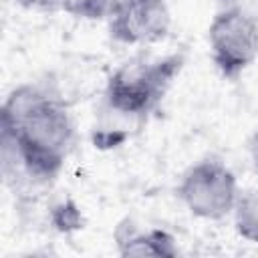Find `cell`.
Masks as SVG:
<instances>
[{"instance_id":"8992f818","label":"cell","mask_w":258,"mask_h":258,"mask_svg":"<svg viewBox=\"0 0 258 258\" xmlns=\"http://www.w3.org/2000/svg\"><path fill=\"white\" fill-rule=\"evenodd\" d=\"M115 244L121 256H161L173 258L177 256V242L175 238L161 228L139 230L129 222L119 224L115 230Z\"/></svg>"},{"instance_id":"5b68a950","label":"cell","mask_w":258,"mask_h":258,"mask_svg":"<svg viewBox=\"0 0 258 258\" xmlns=\"http://www.w3.org/2000/svg\"><path fill=\"white\" fill-rule=\"evenodd\" d=\"M109 20V34L115 42L137 46L163 40L171 28L167 0H117Z\"/></svg>"},{"instance_id":"ba28073f","label":"cell","mask_w":258,"mask_h":258,"mask_svg":"<svg viewBox=\"0 0 258 258\" xmlns=\"http://www.w3.org/2000/svg\"><path fill=\"white\" fill-rule=\"evenodd\" d=\"M26 8H44V10H60L62 0H16Z\"/></svg>"},{"instance_id":"9c48e42d","label":"cell","mask_w":258,"mask_h":258,"mask_svg":"<svg viewBox=\"0 0 258 258\" xmlns=\"http://www.w3.org/2000/svg\"><path fill=\"white\" fill-rule=\"evenodd\" d=\"M248 147H250V159H252V165H254V169H256V173H258V129L252 133Z\"/></svg>"},{"instance_id":"3957f363","label":"cell","mask_w":258,"mask_h":258,"mask_svg":"<svg viewBox=\"0 0 258 258\" xmlns=\"http://www.w3.org/2000/svg\"><path fill=\"white\" fill-rule=\"evenodd\" d=\"M175 194L191 216L218 222L234 212L240 187L236 173L224 161L206 157L183 171Z\"/></svg>"},{"instance_id":"7a4b0ae2","label":"cell","mask_w":258,"mask_h":258,"mask_svg":"<svg viewBox=\"0 0 258 258\" xmlns=\"http://www.w3.org/2000/svg\"><path fill=\"white\" fill-rule=\"evenodd\" d=\"M181 67V54H167L163 58L137 56L123 62L105 85V111L143 125L167 95Z\"/></svg>"},{"instance_id":"52a82bcc","label":"cell","mask_w":258,"mask_h":258,"mask_svg":"<svg viewBox=\"0 0 258 258\" xmlns=\"http://www.w3.org/2000/svg\"><path fill=\"white\" fill-rule=\"evenodd\" d=\"M232 216L236 234L242 240L258 246V187L240 191Z\"/></svg>"},{"instance_id":"6da1fadb","label":"cell","mask_w":258,"mask_h":258,"mask_svg":"<svg viewBox=\"0 0 258 258\" xmlns=\"http://www.w3.org/2000/svg\"><path fill=\"white\" fill-rule=\"evenodd\" d=\"M4 165L34 181H52L73 147L75 123L64 99L44 85H20L2 105Z\"/></svg>"},{"instance_id":"277c9868","label":"cell","mask_w":258,"mask_h":258,"mask_svg":"<svg viewBox=\"0 0 258 258\" xmlns=\"http://www.w3.org/2000/svg\"><path fill=\"white\" fill-rule=\"evenodd\" d=\"M212 62L224 79H238L258 56V20L248 12L220 4L210 26Z\"/></svg>"}]
</instances>
